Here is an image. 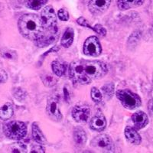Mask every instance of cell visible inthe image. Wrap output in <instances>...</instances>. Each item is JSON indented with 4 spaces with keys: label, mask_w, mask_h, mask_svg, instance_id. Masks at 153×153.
Returning a JSON list of instances; mask_svg holds the SVG:
<instances>
[{
    "label": "cell",
    "mask_w": 153,
    "mask_h": 153,
    "mask_svg": "<svg viewBox=\"0 0 153 153\" xmlns=\"http://www.w3.org/2000/svg\"><path fill=\"white\" fill-rule=\"evenodd\" d=\"M107 73L106 64L97 60H77L69 66V77L74 85H87Z\"/></svg>",
    "instance_id": "1"
},
{
    "label": "cell",
    "mask_w": 153,
    "mask_h": 153,
    "mask_svg": "<svg viewBox=\"0 0 153 153\" xmlns=\"http://www.w3.org/2000/svg\"><path fill=\"white\" fill-rule=\"evenodd\" d=\"M18 28L25 38L33 42L38 39L44 32L41 16L33 13H26L19 18Z\"/></svg>",
    "instance_id": "2"
},
{
    "label": "cell",
    "mask_w": 153,
    "mask_h": 153,
    "mask_svg": "<svg viewBox=\"0 0 153 153\" xmlns=\"http://www.w3.org/2000/svg\"><path fill=\"white\" fill-rule=\"evenodd\" d=\"M116 95L117 99L120 101V103L127 110H136L142 104L140 97L128 89L118 90L116 93Z\"/></svg>",
    "instance_id": "3"
},
{
    "label": "cell",
    "mask_w": 153,
    "mask_h": 153,
    "mask_svg": "<svg viewBox=\"0 0 153 153\" xmlns=\"http://www.w3.org/2000/svg\"><path fill=\"white\" fill-rule=\"evenodd\" d=\"M5 136L13 140H20L27 134V126L21 121H11L3 126Z\"/></svg>",
    "instance_id": "4"
},
{
    "label": "cell",
    "mask_w": 153,
    "mask_h": 153,
    "mask_svg": "<svg viewBox=\"0 0 153 153\" xmlns=\"http://www.w3.org/2000/svg\"><path fill=\"white\" fill-rule=\"evenodd\" d=\"M41 19L43 24L44 30L53 31L58 29L57 25V16L51 5H48L42 9L41 12Z\"/></svg>",
    "instance_id": "5"
},
{
    "label": "cell",
    "mask_w": 153,
    "mask_h": 153,
    "mask_svg": "<svg viewBox=\"0 0 153 153\" xmlns=\"http://www.w3.org/2000/svg\"><path fill=\"white\" fill-rule=\"evenodd\" d=\"M91 145L93 148L105 152H113L115 150L114 143L110 136L100 134L91 140Z\"/></svg>",
    "instance_id": "6"
},
{
    "label": "cell",
    "mask_w": 153,
    "mask_h": 153,
    "mask_svg": "<svg viewBox=\"0 0 153 153\" xmlns=\"http://www.w3.org/2000/svg\"><path fill=\"white\" fill-rule=\"evenodd\" d=\"M83 52L85 55L98 57L102 53V46L97 36H91L85 40L83 46Z\"/></svg>",
    "instance_id": "7"
},
{
    "label": "cell",
    "mask_w": 153,
    "mask_h": 153,
    "mask_svg": "<svg viewBox=\"0 0 153 153\" xmlns=\"http://www.w3.org/2000/svg\"><path fill=\"white\" fill-rule=\"evenodd\" d=\"M46 112L50 119L55 121L60 122L63 118L61 110L59 107V100L55 96H51L48 99Z\"/></svg>",
    "instance_id": "8"
},
{
    "label": "cell",
    "mask_w": 153,
    "mask_h": 153,
    "mask_svg": "<svg viewBox=\"0 0 153 153\" xmlns=\"http://www.w3.org/2000/svg\"><path fill=\"white\" fill-rule=\"evenodd\" d=\"M59 38V30L56 29L53 31H46L44 30V32L38 39L35 42L36 46L39 48H45L55 42Z\"/></svg>",
    "instance_id": "9"
},
{
    "label": "cell",
    "mask_w": 153,
    "mask_h": 153,
    "mask_svg": "<svg viewBox=\"0 0 153 153\" xmlns=\"http://www.w3.org/2000/svg\"><path fill=\"white\" fill-rule=\"evenodd\" d=\"M111 0H91L88 3V9L94 16H100L109 9Z\"/></svg>",
    "instance_id": "10"
},
{
    "label": "cell",
    "mask_w": 153,
    "mask_h": 153,
    "mask_svg": "<svg viewBox=\"0 0 153 153\" xmlns=\"http://www.w3.org/2000/svg\"><path fill=\"white\" fill-rule=\"evenodd\" d=\"M91 114V109L86 106H76L72 110V117L74 120L79 123H85L88 122Z\"/></svg>",
    "instance_id": "11"
},
{
    "label": "cell",
    "mask_w": 153,
    "mask_h": 153,
    "mask_svg": "<svg viewBox=\"0 0 153 153\" xmlns=\"http://www.w3.org/2000/svg\"><path fill=\"white\" fill-rule=\"evenodd\" d=\"M89 125L93 130L97 131V132H103L106 129L107 122H106L104 115L101 112H98L94 117H92Z\"/></svg>",
    "instance_id": "12"
},
{
    "label": "cell",
    "mask_w": 153,
    "mask_h": 153,
    "mask_svg": "<svg viewBox=\"0 0 153 153\" xmlns=\"http://www.w3.org/2000/svg\"><path fill=\"white\" fill-rule=\"evenodd\" d=\"M132 121L133 122L135 128L136 129H142L148 125L149 123V117L143 111H137L132 114Z\"/></svg>",
    "instance_id": "13"
},
{
    "label": "cell",
    "mask_w": 153,
    "mask_h": 153,
    "mask_svg": "<svg viewBox=\"0 0 153 153\" xmlns=\"http://www.w3.org/2000/svg\"><path fill=\"white\" fill-rule=\"evenodd\" d=\"M125 137L127 139V141L129 143L133 145H139L142 142L141 136L137 132L136 128L131 126H126L124 131Z\"/></svg>",
    "instance_id": "14"
},
{
    "label": "cell",
    "mask_w": 153,
    "mask_h": 153,
    "mask_svg": "<svg viewBox=\"0 0 153 153\" xmlns=\"http://www.w3.org/2000/svg\"><path fill=\"white\" fill-rule=\"evenodd\" d=\"M73 139L77 147H83L87 143V138L85 130L81 127H76L74 129Z\"/></svg>",
    "instance_id": "15"
},
{
    "label": "cell",
    "mask_w": 153,
    "mask_h": 153,
    "mask_svg": "<svg viewBox=\"0 0 153 153\" xmlns=\"http://www.w3.org/2000/svg\"><path fill=\"white\" fill-rule=\"evenodd\" d=\"M145 0H118L117 6L120 10H128L141 6Z\"/></svg>",
    "instance_id": "16"
},
{
    "label": "cell",
    "mask_w": 153,
    "mask_h": 153,
    "mask_svg": "<svg viewBox=\"0 0 153 153\" xmlns=\"http://www.w3.org/2000/svg\"><path fill=\"white\" fill-rule=\"evenodd\" d=\"M31 135L33 139L38 144L45 145L47 143V139L45 136H44L42 130L40 129L39 126H38L37 123H34L31 126Z\"/></svg>",
    "instance_id": "17"
},
{
    "label": "cell",
    "mask_w": 153,
    "mask_h": 153,
    "mask_svg": "<svg viewBox=\"0 0 153 153\" xmlns=\"http://www.w3.org/2000/svg\"><path fill=\"white\" fill-rule=\"evenodd\" d=\"M74 38V29L71 27L65 30V33L63 35L61 40V45L62 47L65 48H68L72 45Z\"/></svg>",
    "instance_id": "18"
},
{
    "label": "cell",
    "mask_w": 153,
    "mask_h": 153,
    "mask_svg": "<svg viewBox=\"0 0 153 153\" xmlns=\"http://www.w3.org/2000/svg\"><path fill=\"white\" fill-rule=\"evenodd\" d=\"M14 114L13 106L10 103H7L4 104L0 108V119L2 120H10Z\"/></svg>",
    "instance_id": "19"
},
{
    "label": "cell",
    "mask_w": 153,
    "mask_h": 153,
    "mask_svg": "<svg viewBox=\"0 0 153 153\" xmlns=\"http://www.w3.org/2000/svg\"><path fill=\"white\" fill-rule=\"evenodd\" d=\"M51 69L57 76H62L65 74L67 71V65L60 61H54L51 63Z\"/></svg>",
    "instance_id": "20"
},
{
    "label": "cell",
    "mask_w": 153,
    "mask_h": 153,
    "mask_svg": "<svg viewBox=\"0 0 153 153\" xmlns=\"http://www.w3.org/2000/svg\"><path fill=\"white\" fill-rule=\"evenodd\" d=\"M43 84L47 87H52L57 83V76H54L51 74H44L41 76Z\"/></svg>",
    "instance_id": "21"
},
{
    "label": "cell",
    "mask_w": 153,
    "mask_h": 153,
    "mask_svg": "<svg viewBox=\"0 0 153 153\" xmlns=\"http://www.w3.org/2000/svg\"><path fill=\"white\" fill-rule=\"evenodd\" d=\"M48 1V0H27L25 1V6L32 10H39Z\"/></svg>",
    "instance_id": "22"
},
{
    "label": "cell",
    "mask_w": 153,
    "mask_h": 153,
    "mask_svg": "<svg viewBox=\"0 0 153 153\" xmlns=\"http://www.w3.org/2000/svg\"><path fill=\"white\" fill-rule=\"evenodd\" d=\"M114 88L115 86L113 83H109V84H105L102 87V92H103V96L105 97L106 100H110L113 97V94H114Z\"/></svg>",
    "instance_id": "23"
},
{
    "label": "cell",
    "mask_w": 153,
    "mask_h": 153,
    "mask_svg": "<svg viewBox=\"0 0 153 153\" xmlns=\"http://www.w3.org/2000/svg\"><path fill=\"white\" fill-rule=\"evenodd\" d=\"M12 94H13V97H14L17 100H19V102H22V101H24L27 97L26 92H25L22 88H20V87H17V88L13 89Z\"/></svg>",
    "instance_id": "24"
},
{
    "label": "cell",
    "mask_w": 153,
    "mask_h": 153,
    "mask_svg": "<svg viewBox=\"0 0 153 153\" xmlns=\"http://www.w3.org/2000/svg\"><path fill=\"white\" fill-rule=\"evenodd\" d=\"M91 99L93 100L94 103H100L103 100V94H101L99 89L97 87H92L91 91Z\"/></svg>",
    "instance_id": "25"
},
{
    "label": "cell",
    "mask_w": 153,
    "mask_h": 153,
    "mask_svg": "<svg viewBox=\"0 0 153 153\" xmlns=\"http://www.w3.org/2000/svg\"><path fill=\"white\" fill-rule=\"evenodd\" d=\"M11 152H19V153H24L27 152V146L26 145L23 143H14L11 146L10 148Z\"/></svg>",
    "instance_id": "26"
},
{
    "label": "cell",
    "mask_w": 153,
    "mask_h": 153,
    "mask_svg": "<svg viewBox=\"0 0 153 153\" xmlns=\"http://www.w3.org/2000/svg\"><path fill=\"white\" fill-rule=\"evenodd\" d=\"M0 54H2V56L4 57V58H5V59H9V60L16 59V57H17L16 51H11V50H8V49H3V50L0 51Z\"/></svg>",
    "instance_id": "27"
},
{
    "label": "cell",
    "mask_w": 153,
    "mask_h": 153,
    "mask_svg": "<svg viewBox=\"0 0 153 153\" xmlns=\"http://www.w3.org/2000/svg\"><path fill=\"white\" fill-rule=\"evenodd\" d=\"M57 16L61 21H68L69 20V13L65 9H61L57 12Z\"/></svg>",
    "instance_id": "28"
},
{
    "label": "cell",
    "mask_w": 153,
    "mask_h": 153,
    "mask_svg": "<svg viewBox=\"0 0 153 153\" xmlns=\"http://www.w3.org/2000/svg\"><path fill=\"white\" fill-rule=\"evenodd\" d=\"M93 31H95L96 33L98 34V35H100V36L102 37L106 36V28H105L103 25H101L100 24L96 25L94 27V30H93Z\"/></svg>",
    "instance_id": "29"
},
{
    "label": "cell",
    "mask_w": 153,
    "mask_h": 153,
    "mask_svg": "<svg viewBox=\"0 0 153 153\" xmlns=\"http://www.w3.org/2000/svg\"><path fill=\"white\" fill-rule=\"evenodd\" d=\"M76 23L78 25H80V26H83V27H86V28H88L90 29H92L94 30V27H92L91 25L89 24L88 22L87 21V19L84 17H80L77 19L76 20Z\"/></svg>",
    "instance_id": "30"
},
{
    "label": "cell",
    "mask_w": 153,
    "mask_h": 153,
    "mask_svg": "<svg viewBox=\"0 0 153 153\" xmlns=\"http://www.w3.org/2000/svg\"><path fill=\"white\" fill-rule=\"evenodd\" d=\"M30 152L33 153H45V149L44 148L43 146H41L40 144L39 145H35L31 147V150H30Z\"/></svg>",
    "instance_id": "31"
},
{
    "label": "cell",
    "mask_w": 153,
    "mask_h": 153,
    "mask_svg": "<svg viewBox=\"0 0 153 153\" xmlns=\"http://www.w3.org/2000/svg\"><path fill=\"white\" fill-rule=\"evenodd\" d=\"M8 80V74L4 70L0 69V84L5 83Z\"/></svg>",
    "instance_id": "32"
},
{
    "label": "cell",
    "mask_w": 153,
    "mask_h": 153,
    "mask_svg": "<svg viewBox=\"0 0 153 153\" xmlns=\"http://www.w3.org/2000/svg\"><path fill=\"white\" fill-rule=\"evenodd\" d=\"M59 50H60V47H59V46H54V47H53L52 48H51L50 50L48 51L47 52L45 53V54H44L43 55H42V57H45V56H47L48 54H50V53H51V52H57V51H59Z\"/></svg>",
    "instance_id": "33"
},
{
    "label": "cell",
    "mask_w": 153,
    "mask_h": 153,
    "mask_svg": "<svg viewBox=\"0 0 153 153\" xmlns=\"http://www.w3.org/2000/svg\"><path fill=\"white\" fill-rule=\"evenodd\" d=\"M64 98H65L67 103H68L70 100H71V96H70L69 91H68V89L66 87H64Z\"/></svg>",
    "instance_id": "34"
}]
</instances>
